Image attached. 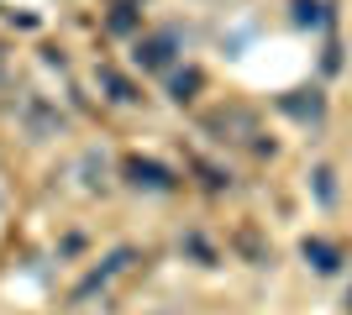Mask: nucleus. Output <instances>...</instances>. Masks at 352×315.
Returning <instances> with one entry per match:
<instances>
[{
    "label": "nucleus",
    "instance_id": "obj_1",
    "mask_svg": "<svg viewBox=\"0 0 352 315\" xmlns=\"http://www.w3.org/2000/svg\"><path fill=\"white\" fill-rule=\"evenodd\" d=\"M206 132L216 142H252L258 137V116H252L248 105H221V110L206 116Z\"/></svg>",
    "mask_w": 352,
    "mask_h": 315
},
{
    "label": "nucleus",
    "instance_id": "obj_2",
    "mask_svg": "<svg viewBox=\"0 0 352 315\" xmlns=\"http://www.w3.org/2000/svg\"><path fill=\"white\" fill-rule=\"evenodd\" d=\"M16 116H21V126H27L32 142H47V137H58V132H63V116L43 100V95H27V100L16 105Z\"/></svg>",
    "mask_w": 352,
    "mask_h": 315
},
{
    "label": "nucleus",
    "instance_id": "obj_3",
    "mask_svg": "<svg viewBox=\"0 0 352 315\" xmlns=\"http://www.w3.org/2000/svg\"><path fill=\"white\" fill-rule=\"evenodd\" d=\"M168 58H174V37H147V43H137V63H142V69H168Z\"/></svg>",
    "mask_w": 352,
    "mask_h": 315
},
{
    "label": "nucleus",
    "instance_id": "obj_4",
    "mask_svg": "<svg viewBox=\"0 0 352 315\" xmlns=\"http://www.w3.org/2000/svg\"><path fill=\"white\" fill-rule=\"evenodd\" d=\"M126 174H132V184H147V189H168V184H174L158 163H142V158H132V163H126Z\"/></svg>",
    "mask_w": 352,
    "mask_h": 315
},
{
    "label": "nucleus",
    "instance_id": "obj_5",
    "mask_svg": "<svg viewBox=\"0 0 352 315\" xmlns=\"http://www.w3.org/2000/svg\"><path fill=\"white\" fill-rule=\"evenodd\" d=\"M305 257H316V268H321V273L337 268V247H331V242H305Z\"/></svg>",
    "mask_w": 352,
    "mask_h": 315
},
{
    "label": "nucleus",
    "instance_id": "obj_6",
    "mask_svg": "<svg viewBox=\"0 0 352 315\" xmlns=\"http://www.w3.org/2000/svg\"><path fill=\"white\" fill-rule=\"evenodd\" d=\"M294 21H300V27H305V21H316V0H300V5H294Z\"/></svg>",
    "mask_w": 352,
    "mask_h": 315
},
{
    "label": "nucleus",
    "instance_id": "obj_7",
    "mask_svg": "<svg viewBox=\"0 0 352 315\" xmlns=\"http://www.w3.org/2000/svg\"><path fill=\"white\" fill-rule=\"evenodd\" d=\"M0 79H6V47H0Z\"/></svg>",
    "mask_w": 352,
    "mask_h": 315
}]
</instances>
